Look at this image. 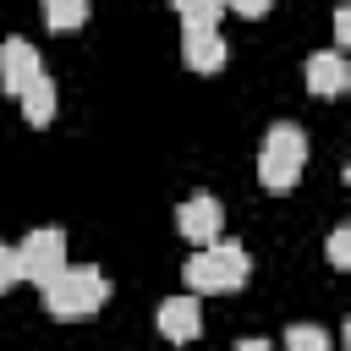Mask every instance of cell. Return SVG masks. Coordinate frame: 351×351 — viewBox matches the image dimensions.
<instances>
[{
	"instance_id": "9",
	"label": "cell",
	"mask_w": 351,
	"mask_h": 351,
	"mask_svg": "<svg viewBox=\"0 0 351 351\" xmlns=\"http://www.w3.org/2000/svg\"><path fill=\"white\" fill-rule=\"evenodd\" d=\"M181 60H186L192 71H219V66H225V38H219V27H186Z\"/></svg>"
},
{
	"instance_id": "6",
	"label": "cell",
	"mask_w": 351,
	"mask_h": 351,
	"mask_svg": "<svg viewBox=\"0 0 351 351\" xmlns=\"http://www.w3.org/2000/svg\"><path fill=\"white\" fill-rule=\"evenodd\" d=\"M154 324H159V335H165V340L186 346V340H197V335H203V307H197V296H165V302H159V313H154Z\"/></svg>"
},
{
	"instance_id": "7",
	"label": "cell",
	"mask_w": 351,
	"mask_h": 351,
	"mask_svg": "<svg viewBox=\"0 0 351 351\" xmlns=\"http://www.w3.org/2000/svg\"><path fill=\"white\" fill-rule=\"evenodd\" d=\"M33 77H44L38 49H33L27 38H5V44H0V88H5V93H22Z\"/></svg>"
},
{
	"instance_id": "12",
	"label": "cell",
	"mask_w": 351,
	"mask_h": 351,
	"mask_svg": "<svg viewBox=\"0 0 351 351\" xmlns=\"http://www.w3.org/2000/svg\"><path fill=\"white\" fill-rule=\"evenodd\" d=\"M170 5L181 11L186 27H219V11H225L219 0H170Z\"/></svg>"
},
{
	"instance_id": "16",
	"label": "cell",
	"mask_w": 351,
	"mask_h": 351,
	"mask_svg": "<svg viewBox=\"0 0 351 351\" xmlns=\"http://www.w3.org/2000/svg\"><path fill=\"white\" fill-rule=\"evenodd\" d=\"M219 5H230V11H241V16H269L274 0H219Z\"/></svg>"
},
{
	"instance_id": "2",
	"label": "cell",
	"mask_w": 351,
	"mask_h": 351,
	"mask_svg": "<svg viewBox=\"0 0 351 351\" xmlns=\"http://www.w3.org/2000/svg\"><path fill=\"white\" fill-rule=\"evenodd\" d=\"M302 165H307V132L291 126V121H274V126L263 132V154H258V181H263V192H291L296 176H302Z\"/></svg>"
},
{
	"instance_id": "5",
	"label": "cell",
	"mask_w": 351,
	"mask_h": 351,
	"mask_svg": "<svg viewBox=\"0 0 351 351\" xmlns=\"http://www.w3.org/2000/svg\"><path fill=\"white\" fill-rule=\"evenodd\" d=\"M219 197H208V192H197V197H186L181 208H176V230L186 236V241H197V247H208V241H219Z\"/></svg>"
},
{
	"instance_id": "10",
	"label": "cell",
	"mask_w": 351,
	"mask_h": 351,
	"mask_svg": "<svg viewBox=\"0 0 351 351\" xmlns=\"http://www.w3.org/2000/svg\"><path fill=\"white\" fill-rule=\"evenodd\" d=\"M16 99H22L27 126H49V121H55V82H49V77H33V82H27Z\"/></svg>"
},
{
	"instance_id": "1",
	"label": "cell",
	"mask_w": 351,
	"mask_h": 351,
	"mask_svg": "<svg viewBox=\"0 0 351 351\" xmlns=\"http://www.w3.org/2000/svg\"><path fill=\"white\" fill-rule=\"evenodd\" d=\"M110 302V280L99 269H60L49 285H44V307L60 318V324H77V318H93L99 307Z\"/></svg>"
},
{
	"instance_id": "13",
	"label": "cell",
	"mask_w": 351,
	"mask_h": 351,
	"mask_svg": "<svg viewBox=\"0 0 351 351\" xmlns=\"http://www.w3.org/2000/svg\"><path fill=\"white\" fill-rule=\"evenodd\" d=\"M285 351H329V335L318 324H291L285 329Z\"/></svg>"
},
{
	"instance_id": "17",
	"label": "cell",
	"mask_w": 351,
	"mask_h": 351,
	"mask_svg": "<svg viewBox=\"0 0 351 351\" xmlns=\"http://www.w3.org/2000/svg\"><path fill=\"white\" fill-rule=\"evenodd\" d=\"M346 38H351V16H346V11H335V49H340Z\"/></svg>"
},
{
	"instance_id": "4",
	"label": "cell",
	"mask_w": 351,
	"mask_h": 351,
	"mask_svg": "<svg viewBox=\"0 0 351 351\" xmlns=\"http://www.w3.org/2000/svg\"><path fill=\"white\" fill-rule=\"evenodd\" d=\"M16 263H22V280L44 291L66 269V230H27L16 241Z\"/></svg>"
},
{
	"instance_id": "18",
	"label": "cell",
	"mask_w": 351,
	"mask_h": 351,
	"mask_svg": "<svg viewBox=\"0 0 351 351\" xmlns=\"http://www.w3.org/2000/svg\"><path fill=\"white\" fill-rule=\"evenodd\" d=\"M236 351H274L269 340H236Z\"/></svg>"
},
{
	"instance_id": "15",
	"label": "cell",
	"mask_w": 351,
	"mask_h": 351,
	"mask_svg": "<svg viewBox=\"0 0 351 351\" xmlns=\"http://www.w3.org/2000/svg\"><path fill=\"white\" fill-rule=\"evenodd\" d=\"M16 280H22V263H16V247H5V241H0V291H11Z\"/></svg>"
},
{
	"instance_id": "14",
	"label": "cell",
	"mask_w": 351,
	"mask_h": 351,
	"mask_svg": "<svg viewBox=\"0 0 351 351\" xmlns=\"http://www.w3.org/2000/svg\"><path fill=\"white\" fill-rule=\"evenodd\" d=\"M329 269H351V230L346 225L329 236Z\"/></svg>"
},
{
	"instance_id": "8",
	"label": "cell",
	"mask_w": 351,
	"mask_h": 351,
	"mask_svg": "<svg viewBox=\"0 0 351 351\" xmlns=\"http://www.w3.org/2000/svg\"><path fill=\"white\" fill-rule=\"evenodd\" d=\"M307 88L318 93V99H340L346 88H351V66H346V55L340 49H318V55H307Z\"/></svg>"
},
{
	"instance_id": "11",
	"label": "cell",
	"mask_w": 351,
	"mask_h": 351,
	"mask_svg": "<svg viewBox=\"0 0 351 351\" xmlns=\"http://www.w3.org/2000/svg\"><path fill=\"white\" fill-rule=\"evenodd\" d=\"M44 22L55 33H71V27L88 22V0H44Z\"/></svg>"
},
{
	"instance_id": "3",
	"label": "cell",
	"mask_w": 351,
	"mask_h": 351,
	"mask_svg": "<svg viewBox=\"0 0 351 351\" xmlns=\"http://www.w3.org/2000/svg\"><path fill=\"white\" fill-rule=\"evenodd\" d=\"M247 274H252V258H247L241 241H208V247H197L186 258V285L208 291V296L214 291H241Z\"/></svg>"
}]
</instances>
